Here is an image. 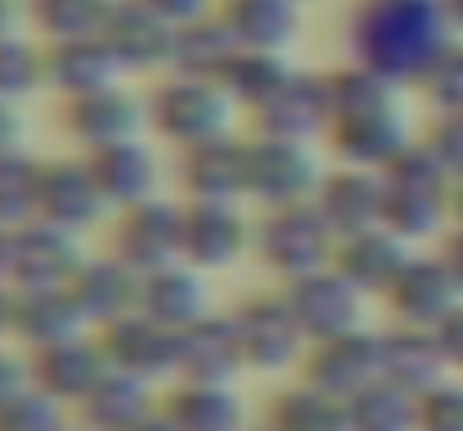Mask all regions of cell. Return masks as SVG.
<instances>
[{"label": "cell", "instance_id": "20", "mask_svg": "<svg viewBox=\"0 0 463 431\" xmlns=\"http://www.w3.org/2000/svg\"><path fill=\"white\" fill-rule=\"evenodd\" d=\"M175 23H166L154 14L145 0H118L104 27L109 50L118 54V63L127 68V77H145V72H171V50H175Z\"/></svg>", "mask_w": 463, "mask_h": 431}, {"label": "cell", "instance_id": "15", "mask_svg": "<svg viewBox=\"0 0 463 431\" xmlns=\"http://www.w3.org/2000/svg\"><path fill=\"white\" fill-rule=\"evenodd\" d=\"M302 378L351 400L360 396L364 387L383 382L387 369H383V328H355V333H342V337H328V342H315L307 351V364H302Z\"/></svg>", "mask_w": 463, "mask_h": 431}, {"label": "cell", "instance_id": "25", "mask_svg": "<svg viewBox=\"0 0 463 431\" xmlns=\"http://www.w3.org/2000/svg\"><path fill=\"white\" fill-rule=\"evenodd\" d=\"M95 333L72 296V287H14V342L23 351H41L68 337Z\"/></svg>", "mask_w": 463, "mask_h": 431}, {"label": "cell", "instance_id": "14", "mask_svg": "<svg viewBox=\"0 0 463 431\" xmlns=\"http://www.w3.org/2000/svg\"><path fill=\"white\" fill-rule=\"evenodd\" d=\"M109 364L118 373H131V378H145V382H166V378H180V333H171L166 323L149 319L145 310H131L104 328H95Z\"/></svg>", "mask_w": 463, "mask_h": 431}, {"label": "cell", "instance_id": "44", "mask_svg": "<svg viewBox=\"0 0 463 431\" xmlns=\"http://www.w3.org/2000/svg\"><path fill=\"white\" fill-rule=\"evenodd\" d=\"M419 140L428 144V153H432V157L450 171V180L459 184L463 180V113H437Z\"/></svg>", "mask_w": 463, "mask_h": 431}, {"label": "cell", "instance_id": "39", "mask_svg": "<svg viewBox=\"0 0 463 431\" xmlns=\"http://www.w3.org/2000/svg\"><path fill=\"white\" fill-rule=\"evenodd\" d=\"M45 90V41L32 32L0 36V99L27 104Z\"/></svg>", "mask_w": 463, "mask_h": 431}, {"label": "cell", "instance_id": "38", "mask_svg": "<svg viewBox=\"0 0 463 431\" xmlns=\"http://www.w3.org/2000/svg\"><path fill=\"white\" fill-rule=\"evenodd\" d=\"M351 431H419V396L396 382H373L351 396Z\"/></svg>", "mask_w": 463, "mask_h": 431}, {"label": "cell", "instance_id": "28", "mask_svg": "<svg viewBox=\"0 0 463 431\" xmlns=\"http://www.w3.org/2000/svg\"><path fill=\"white\" fill-rule=\"evenodd\" d=\"M302 9L307 5L298 0H216V14L239 50H275V54H288L298 45Z\"/></svg>", "mask_w": 463, "mask_h": 431}, {"label": "cell", "instance_id": "32", "mask_svg": "<svg viewBox=\"0 0 463 431\" xmlns=\"http://www.w3.org/2000/svg\"><path fill=\"white\" fill-rule=\"evenodd\" d=\"M157 409L162 405H157V396H154V382L109 369V378L81 400L77 423L90 431H131V427H140L149 414H157Z\"/></svg>", "mask_w": 463, "mask_h": 431}, {"label": "cell", "instance_id": "1", "mask_svg": "<svg viewBox=\"0 0 463 431\" xmlns=\"http://www.w3.org/2000/svg\"><path fill=\"white\" fill-rule=\"evenodd\" d=\"M342 32L346 59L405 90H419L441 50L455 41L441 0H351Z\"/></svg>", "mask_w": 463, "mask_h": 431}, {"label": "cell", "instance_id": "47", "mask_svg": "<svg viewBox=\"0 0 463 431\" xmlns=\"http://www.w3.org/2000/svg\"><path fill=\"white\" fill-rule=\"evenodd\" d=\"M154 14H162L166 23L184 27V23H198L207 14H216V0H145Z\"/></svg>", "mask_w": 463, "mask_h": 431}, {"label": "cell", "instance_id": "5", "mask_svg": "<svg viewBox=\"0 0 463 431\" xmlns=\"http://www.w3.org/2000/svg\"><path fill=\"white\" fill-rule=\"evenodd\" d=\"M324 171H328V162H324L319 144L252 136V157H248V202H257V211H261V207L315 202Z\"/></svg>", "mask_w": 463, "mask_h": 431}, {"label": "cell", "instance_id": "23", "mask_svg": "<svg viewBox=\"0 0 463 431\" xmlns=\"http://www.w3.org/2000/svg\"><path fill=\"white\" fill-rule=\"evenodd\" d=\"M383 301L392 305L396 323L437 328L450 310L463 305V292L437 252H414V261L405 266V275L396 279V287H392Z\"/></svg>", "mask_w": 463, "mask_h": 431}, {"label": "cell", "instance_id": "3", "mask_svg": "<svg viewBox=\"0 0 463 431\" xmlns=\"http://www.w3.org/2000/svg\"><path fill=\"white\" fill-rule=\"evenodd\" d=\"M149 136L171 144L175 153L189 144L230 136L239 122V104L216 77H189V72H162L149 86Z\"/></svg>", "mask_w": 463, "mask_h": 431}, {"label": "cell", "instance_id": "30", "mask_svg": "<svg viewBox=\"0 0 463 431\" xmlns=\"http://www.w3.org/2000/svg\"><path fill=\"white\" fill-rule=\"evenodd\" d=\"M383 369H387V382L423 396L432 391L437 382L450 378V360L437 342L432 328H414V323H392L383 328Z\"/></svg>", "mask_w": 463, "mask_h": 431}, {"label": "cell", "instance_id": "9", "mask_svg": "<svg viewBox=\"0 0 463 431\" xmlns=\"http://www.w3.org/2000/svg\"><path fill=\"white\" fill-rule=\"evenodd\" d=\"M252 136H216L175 153V184L184 202H248Z\"/></svg>", "mask_w": 463, "mask_h": 431}, {"label": "cell", "instance_id": "8", "mask_svg": "<svg viewBox=\"0 0 463 431\" xmlns=\"http://www.w3.org/2000/svg\"><path fill=\"white\" fill-rule=\"evenodd\" d=\"M59 117H63V136L77 144V153H99V148L149 136V99L136 95L127 81L63 99Z\"/></svg>", "mask_w": 463, "mask_h": 431}, {"label": "cell", "instance_id": "33", "mask_svg": "<svg viewBox=\"0 0 463 431\" xmlns=\"http://www.w3.org/2000/svg\"><path fill=\"white\" fill-rule=\"evenodd\" d=\"M328 81V108H333V122L342 117H364V113H383V108H396L405 104V86L387 81L383 72L346 59L342 68H328L324 72Z\"/></svg>", "mask_w": 463, "mask_h": 431}, {"label": "cell", "instance_id": "35", "mask_svg": "<svg viewBox=\"0 0 463 431\" xmlns=\"http://www.w3.org/2000/svg\"><path fill=\"white\" fill-rule=\"evenodd\" d=\"M298 72V63L288 54H275V50H239L221 77V86L230 90V99L239 104V113H257L288 77Z\"/></svg>", "mask_w": 463, "mask_h": 431}, {"label": "cell", "instance_id": "2", "mask_svg": "<svg viewBox=\"0 0 463 431\" xmlns=\"http://www.w3.org/2000/svg\"><path fill=\"white\" fill-rule=\"evenodd\" d=\"M383 175H387V225L414 248L441 243V234L455 225V180L428 153V144L419 140Z\"/></svg>", "mask_w": 463, "mask_h": 431}, {"label": "cell", "instance_id": "49", "mask_svg": "<svg viewBox=\"0 0 463 431\" xmlns=\"http://www.w3.org/2000/svg\"><path fill=\"white\" fill-rule=\"evenodd\" d=\"M437 257L446 261V270L455 275V284H459V292H463V225H450V230L441 234Z\"/></svg>", "mask_w": 463, "mask_h": 431}, {"label": "cell", "instance_id": "26", "mask_svg": "<svg viewBox=\"0 0 463 431\" xmlns=\"http://www.w3.org/2000/svg\"><path fill=\"white\" fill-rule=\"evenodd\" d=\"M243 346L230 310H212L207 319L180 333V378L175 382H234L243 373Z\"/></svg>", "mask_w": 463, "mask_h": 431}, {"label": "cell", "instance_id": "34", "mask_svg": "<svg viewBox=\"0 0 463 431\" xmlns=\"http://www.w3.org/2000/svg\"><path fill=\"white\" fill-rule=\"evenodd\" d=\"M270 431H351V400L315 387V382H298L284 387L270 405Z\"/></svg>", "mask_w": 463, "mask_h": 431}, {"label": "cell", "instance_id": "17", "mask_svg": "<svg viewBox=\"0 0 463 431\" xmlns=\"http://www.w3.org/2000/svg\"><path fill=\"white\" fill-rule=\"evenodd\" d=\"M328 126H333L328 81H324V72H310V68H298V72L252 113V136H275V140L324 144Z\"/></svg>", "mask_w": 463, "mask_h": 431}, {"label": "cell", "instance_id": "4", "mask_svg": "<svg viewBox=\"0 0 463 431\" xmlns=\"http://www.w3.org/2000/svg\"><path fill=\"white\" fill-rule=\"evenodd\" d=\"M252 257L279 279H302L337 257V234L319 216L315 202H293V207H261L252 225Z\"/></svg>", "mask_w": 463, "mask_h": 431}, {"label": "cell", "instance_id": "56", "mask_svg": "<svg viewBox=\"0 0 463 431\" xmlns=\"http://www.w3.org/2000/svg\"><path fill=\"white\" fill-rule=\"evenodd\" d=\"M72 431H90V427H81V423H77V427H72Z\"/></svg>", "mask_w": 463, "mask_h": 431}, {"label": "cell", "instance_id": "6", "mask_svg": "<svg viewBox=\"0 0 463 431\" xmlns=\"http://www.w3.org/2000/svg\"><path fill=\"white\" fill-rule=\"evenodd\" d=\"M230 314H234L248 369H257V373H288V369L307 364L310 342L302 333V323H298V314L288 310L284 292H252Z\"/></svg>", "mask_w": 463, "mask_h": 431}, {"label": "cell", "instance_id": "41", "mask_svg": "<svg viewBox=\"0 0 463 431\" xmlns=\"http://www.w3.org/2000/svg\"><path fill=\"white\" fill-rule=\"evenodd\" d=\"M0 431H72V418H68V405L27 387L14 405L0 409Z\"/></svg>", "mask_w": 463, "mask_h": 431}, {"label": "cell", "instance_id": "21", "mask_svg": "<svg viewBox=\"0 0 463 431\" xmlns=\"http://www.w3.org/2000/svg\"><path fill=\"white\" fill-rule=\"evenodd\" d=\"M414 248L410 239H401L392 225H378V230H364V234H351V239H337V257H333V270L342 279L360 287L369 301L373 296H387L396 279L405 275V266L414 261Z\"/></svg>", "mask_w": 463, "mask_h": 431}, {"label": "cell", "instance_id": "55", "mask_svg": "<svg viewBox=\"0 0 463 431\" xmlns=\"http://www.w3.org/2000/svg\"><path fill=\"white\" fill-rule=\"evenodd\" d=\"M455 225H463V180L455 184Z\"/></svg>", "mask_w": 463, "mask_h": 431}, {"label": "cell", "instance_id": "12", "mask_svg": "<svg viewBox=\"0 0 463 431\" xmlns=\"http://www.w3.org/2000/svg\"><path fill=\"white\" fill-rule=\"evenodd\" d=\"M109 211L99 180L90 171L86 153H68V157H41V180H36V220H50L59 230L86 234L95 230Z\"/></svg>", "mask_w": 463, "mask_h": 431}, {"label": "cell", "instance_id": "18", "mask_svg": "<svg viewBox=\"0 0 463 431\" xmlns=\"http://www.w3.org/2000/svg\"><path fill=\"white\" fill-rule=\"evenodd\" d=\"M27 364H32V387L45 391V396H54V400L68 405V409H81V400H86V396L109 378V369H113L95 333H81V337H68V342L27 351Z\"/></svg>", "mask_w": 463, "mask_h": 431}, {"label": "cell", "instance_id": "43", "mask_svg": "<svg viewBox=\"0 0 463 431\" xmlns=\"http://www.w3.org/2000/svg\"><path fill=\"white\" fill-rule=\"evenodd\" d=\"M419 431H463V382L446 378L419 396Z\"/></svg>", "mask_w": 463, "mask_h": 431}, {"label": "cell", "instance_id": "57", "mask_svg": "<svg viewBox=\"0 0 463 431\" xmlns=\"http://www.w3.org/2000/svg\"><path fill=\"white\" fill-rule=\"evenodd\" d=\"M298 5H310V0H298Z\"/></svg>", "mask_w": 463, "mask_h": 431}, {"label": "cell", "instance_id": "11", "mask_svg": "<svg viewBox=\"0 0 463 431\" xmlns=\"http://www.w3.org/2000/svg\"><path fill=\"white\" fill-rule=\"evenodd\" d=\"M252 225L257 216L243 202H184L180 261L203 275L234 270L243 257H252Z\"/></svg>", "mask_w": 463, "mask_h": 431}, {"label": "cell", "instance_id": "19", "mask_svg": "<svg viewBox=\"0 0 463 431\" xmlns=\"http://www.w3.org/2000/svg\"><path fill=\"white\" fill-rule=\"evenodd\" d=\"M328 153L333 162H351V166H369V171H387L401 153H410L419 136L414 122L405 113V104L383 108V113H364V117H342L328 126Z\"/></svg>", "mask_w": 463, "mask_h": 431}, {"label": "cell", "instance_id": "10", "mask_svg": "<svg viewBox=\"0 0 463 431\" xmlns=\"http://www.w3.org/2000/svg\"><path fill=\"white\" fill-rule=\"evenodd\" d=\"M288 310L298 314L307 342H328V337H342V333H355L369 323V296L351 279H342L333 266L315 270V275H302V279H288L279 284Z\"/></svg>", "mask_w": 463, "mask_h": 431}, {"label": "cell", "instance_id": "52", "mask_svg": "<svg viewBox=\"0 0 463 431\" xmlns=\"http://www.w3.org/2000/svg\"><path fill=\"white\" fill-rule=\"evenodd\" d=\"M131 431H180V427H175V423L166 418V409H157V414H149V418H145L140 427H131Z\"/></svg>", "mask_w": 463, "mask_h": 431}, {"label": "cell", "instance_id": "46", "mask_svg": "<svg viewBox=\"0 0 463 431\" xmlns=\"http://www.w3.org/2000/svg\"><path fill=\"white\" fill-rule=\"evenodd\" d=\"M23 148H27V113H23V104L0 99V157L23 153Z\"/></svg>", "mask_w": 463, "mask_h": 431}, {"label": "cell", "instance_id": "37", "mask_svg": "<svg viewBox=\"0 0 463 431\" xmlns=\"http://www.w3.org/2000/svg\"><path fill=\"white\" fill-rule=\"evenodd\" d=\"M118 0H27V32L45 45L77 41V36H104L109 14Z\"/></svg>", "mask_w": 463, "mask_h": 431}, {"label": "cell", "instance_id": "16", "mask_svg": "<svg viewBox=\"0 0 463 431\" xmlns=\"http://www.w3.org/2000/svg\"><path fill=\"white\" fill-rule=\"evenodd\" d=\"M315 207L333 225L337 239L378 230V225H387V175L369 171V166H351V162H328Z\"/></svg>", "mask_w": 463, "mask_h": 431}, {"label": "cell", "instance_id": "48", "mask_svg": "<svg viewBox=\"0 0 463 431\" xmlns=\"http://www.w3.org/2000/svg\"><path fill=\"white\" fill-rule=\"evenodd\" d=\"M432 333H437V342H441V351H446L450 369H463V305L459 310H450Z\"/></svg>", "mask_w": 463, "mask_h": 431}, {"label": "cell", "instance_id": "13", "mask_svg": "<svg viewBox=\"0 0 463 431\" xmlns=\"http://www.w3.org/2000/svg\"><path fill=\"white\" fill-rule=\"evenodd\" d=\"M86 243L50 220H27L9 230V287H68L86 266Z\"/></svg>", "mask_w": 463, "mask_h": 431}, {"label": "cell", "instance_id": "45", "mask_svg": "<svg viewBox=\"0 0 463 431\" xmlns=\"http://www.w3.org/2000/svg\"><path fill=\"white\" fill-rule=\"evenodd\" d=\"M27 387H32L27 351H9V346H0V409H5V405H14Z\"/></svg>", "mask_w": 463, "mask_h": 431}, {"label": "cell", "instance_id": "24", "mask_svg": "<svg viewBox=\"0 0 463 431\" xmlns=\"http://www.w3.org/2000/svg\"><path fill=\"white\" fill-rule=\"evenodd\" d=\"M118 81H127V68L118 63L104 36H77V41L45 45V90L59 95V104L118 86Z\"/></svg>", "mask_w": 463, "mask_h": 431}, {"label": "cell", "instance_id": "58", "mask_svg": "<svg viewBox=\"0 0 463 431\" xmlns=\"http://www.w3.org/2000/svg\"><path fill=\"white\" fill-rule=\"evenodd\" d=\"M261 431H270V427H261Z\"/></svg>", "mask_w": 463, "mask_h": 431}, {"label": "cell", "instance_id": "54", "mask_svg": "<svg viewBox=\"0 0 463 431\" xmlns=\"http://www.w3.org/2000/svg\"><path fill=\"white\" fill-rule=\"evenodd\" d=\"M5 275H9V230L0 225V284H9Z\"/></svg>", "mask_w": 463, "mask_h": 431}, {"label": "cell", "instance_id": "31", "mask_svg": "<svg viewBox=\"0 0 463 431\" xmlns=\"http://www.w3.org/2000/svg\"><path fill=\"white\" fill-rule=\"evenodd\" d=\"M162 409L180 431H248V405L234 382H175Z\"/></svg>", "mask_w": 463, "mask_h": 431}, {"label": "cell", "instance_id": "29", "mask_svg": "<svg viewBox=\"0 0 463 431\" xmlns=\"http://www.w3.org/2000/svg\"><path fill=\"white\" fill-rule=\"evenodd\" d=\"M140 310L166 323L171 333H184L189 323L212 314V292H207V275L194 270L189 261H171L154 275L140 279Z\"/></svg>", "mask_w": 463, "mask_h": 431}, {"label": "cell", "instance_id": "51", "mask_svg": "<svg viewBox=\"0 0 463 431\" xmlns=\"http://www.w3.org/2000/svg\"><path fill=\"white\" fill-rule=\"evenodd\" d=\"M14 342V287L0 284V346Z\"/></svg>", "mask_w": 463, "mask_h": 431}, {"label": "cell", "instance_id": "7", "mask_svg": "<svg viewBox=\"0 0 463 431\" xmlns=\"http://www.w3.org/2000/svg\"><path fill=\"white\" fill-rule=\"evenodd\" d=\"M180 243H184V198L157 193L149 202L113 211L109 252L122 257L136 275H154L162 266L180 261Z\"/></svg>", "mask_w": 463, "mask_h": 431}, {"label": "cell", "instance_id": "40", "mask_svg": "<svg viewBox=\"0 0 463 431\" xmlns=\"http://www.w3.org/2000/svg\"><path fill=\"white\" fill-rule=\"evenodd\" d=\"M36 180H41V157L36 153H9L0 157V225L18 230L36 220Z\"/></svg>", "mask_w": 463, "mask_h": 431}, {"label": "cell", "instance_id": "36", "mask_svg": "<svg viewBox=\"0 0 463 431\" xmlns=\"http://www.w3.org/2000/svg\"><path fill=\"white\" fill-rule=\"evenodd\" d=\"M239 54L230 27L221 23V14H207L198 23H184L175 32V50H171V72H189V77H225L230 59Z\"/></svg>", "mask_w": 463, "mask_h": 431}, {"label": "cell", "instance_id": "50", "mask_svg": "<svg viewBox=\"0 0 463 431\" xmlns=\"http://www.w3.org/2000/svg\"><path fill=\"white\" fill-rule=\"evenodd\" d=\"M27 32V0H0V36Z\"/></svg>", "mask_w": 463, "mask_h": 431}, {"label": "cell", "instance_id": "22", "mask_svg": "<svg viewBox=\"0 0 463 431\" xmlns=\"http://www.w3.org/2000/svg\"><path fill=\"white\" fill-rule=\"evenodd\" d=\"M86 157H90V171L99 180V193H104L109 211H127V207L149 202V198L162 193L166 166H162L154 136L113 144V148H99V153H86Z\"/></svg>", "mask_w": 463, "mask_h": 431}, {"label": "cell", "instance_id": "53", "mask_svg": "<svg viewBox=\"0 0 463 431\" xmlns=\"http://www.w3.org/2000/svg\"><path fill=\"white\" fill-rule=\"evenodd\" d=\"M446 5V23H450V32L463 36V0H441Z\"/></svg>", "mask_w": 463, "mask_h": 431}, {"label": "cell", "instance_id": "42", "mask_svg": "<svg viewBox=\"0 0 463 431\" xmlns=\"http://www.w3.org/2000/svg\"><path fill=\"white\" fill-rule=\"evenodd\" d=\"M419 95L432 104V113H463V36H455L441 50V59L423 77Z\"/></svg>", "mask_w": 463, "mask_h": 431}, {"label": "cell", "instance_id": "27", "mask_svg": "<svg viewBox=\"0 0 463 431\" xmlns=\"http://www.w3.org/2000/svg\"><path fill=\"white\" fill-rule=\"evenodd\" d=\"M140 279H145V275H136L122 257H113V252L104 248V252H90V257H86V266L77 270V279L68 287H72V296H77L86 323H90V328H104V323H113V319L140 310Z\"/></svg>", "mask_w": 463, "mask_h": 431}]
</instances>
